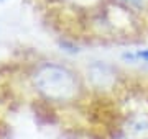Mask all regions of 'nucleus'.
<instances>
[{
  "label": "nucleus",
  "instance_id": "4",
  "mask_svg": "<svg viewBox=\"0 0 148 139\" xmlns=\"http://www.w3.org/2000/svg\"><path fill=\"white\" fill-rule=\"evenodd\" d=\"M125 57L132 59V61H143V62H148V49L137 51V53H132V54H125Z\"/></svg>",
  "mask_w": 148,
  "mask_h": 139
},
{
  "label": "nucleus",
  "instance_id": "3",
  "mask_svg": "<svg viewBox=\"0 0 148 139\" xmlns=\"http://www.w3.org/2000/svg\"><path fill=\"white\" fill-rule=\"evenodd\" d=\"M128 133L133 139H148V119L142 116L130 119Z\"/></svg>",
  "mask_w": 148,
  "mask_h": 139
},
{
  "label": "nucleus",
  "instance_id": "1",
  "mask_svg": "<svg viewBox=\"0 0 148 139\" xmlns=\"http://www.w3.org/2000/svg\"><path fill=\"white\" fill-rule=\"evenodd\" d=\"M35 84L45 96L58 102L73 98L77 92V80L74 74L54 64H48L38 70Z\"/></svg>",
  "mask_w": 148,
  "mask_h": 139
},
{
  "label": "nucleus",
  "instance_id": "5",
  "mask_svg": "<svg viewBox=\"0 0 148 139\" xmlns=\"http://www.w3.org/2000/svg\"><path fill=\"white\" fill-rule=\"evenodd\" d=\"M120 2H123V3H127L130 7H135V8L143 7V0H120Z\"/></svg>",
  "mask_w": 148,
  "mask_h": 139
},
{
  "label": "nucleus",
  "instance_id": "2",
  "mask_svg": "<svg viewBox=\"0 0 148 139\" xmlns=\"http://www.w3.org/2000/svg\"><path fill=\"white\" fill-rule=\"evenodd\" d=\"M90 79L94 82L97 87H102V88H106V87H110L115 80V77H114V72L109 65L106 64H94L90 67Z\"/></svg>",
  "mask_w": 148,
  "mask_h": 139
}]
</instances>
